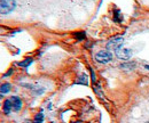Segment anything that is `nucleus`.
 <instances>
[{"mask_svg":"<svg viewBox=\"0 0 149 123\" xmlns=\"http://www.w3.org/2000/svg\"><path fill=\"white\" fill-rule=\"evenodd\" d=\"M135 66H136L135 62H125V63H123L119 67H120L122 70L132 71V70H134V69H135Z\"/></svg>","mask_w":149,"mask_h":123,"instance_id":"6","label":"nucleus"},{"mask_svg":"<svg viewBox=\"0 0 149 123\" xmlns=\"http://www.w3.org/2000/svg\"><path fill=\"white\" fill-rule=\"evenodd\" d=\"M10 91V85L9 83H3L0 86V93H8Z\"/></svg>","mask_w":149,"mask_h":123,"instance_id":"12","label":"nucleus"},{"mask_svg":"<svg viewBox=\"0 0 149 123\" xmlns=\"http://www.w3.org/2000/svg\"><path fill=\"white\" fill-rule=\"evenodd\" d=\"M10 102H12V105H13V109L15 111V112H19V109L22 108V106H23V103H22V99L17 97V96H13L12 98H10Z\"/></svg>","mask_w":149,"mask_h":123,"instance_id":"5","label":"nucleus"},{"mask_svg":"<svg viewBox=\"0 0 149 123\" xmlns=\"http://www.w3.org/2000/svg\"><path fill=\"white\" fill-rule=\"evenodd\" d=\"M112 59V54L109 50H101L95 55V60L101 64H107Z\"/></svg>","mask_w":149,"mask_h":123,"instance_id":"3","label":"nucleus"},{"mask_svg":"<svg viewBox=\"0 0 149 123\" xmlns=\"http://www.w3.org/2000/svg\"><path fill=\"white\" fill-rule=\"evenodd\" d=\"M42 121H44V114L42 113H37L36 116H35L33 123H42Z\"/></svg>","mask_w":149,"mask_h":123,"instance_id":"13","label":"nucleus"},{"mask_svg":"<svg viewBox=\"0 0 149 123\" xmlns=\"http://www.w3.org/2000/svg\"><path fill=\"white\" fill-rule=\"evenodd\" d=\"M33 62V58H31V57H28V58H25L24 60H22V62H19V66H22V67H28L31 63Z\"/></svg>","mask_w":149,"mask_h":123,"instance_id":"10","label":"nucleus"},{"mask_svg":"<svg viewBox=\"0 0 149 123\" xmlns=\"http://www.w3.org/2000/svg\"><path fill=\"white\" fill-rule=\"evenodd\" d=\"M124 43V39L122 36H116V38H112L108 41L107 43V49L108 50H115L117 52L118 49H120V47L123 46Z\"/></svg>","mask_w":149,"mask_h":123,"instance_id":"2","label":"nucleus"},{"mask_svg":"<svg viewBox=\"0 0 149 123\" xmlns=\"http://www.w3.org/2000/svg\"><path fill=\"white\" fill-rule=\"evenodd\" d=\"M113 21L116 23H122L123 22V15H122L119 9H115V12H113Z\"/></svg>","mask_w":149,"mask_h":123,"instance_id":"8","label":"nucleus"},{"mask_svg":"<svg viewBox=\"0 0 149 123\" xmlns=\"http://www.w3.org/2000/svg\"><path fill=\"white\" fill-rule=\"evenodd\" d=\"M77 83L87 86V85H88V76H87V75H85V74H83V75L77 80Z\"/></svg>","mask_w":149,"mask_h":123,"instance_id":"11","label":"nucleus"},{"mask_svg":"<svg viewBox=\"0 0 149 123\" xmlns=\"http://www.w3.org/2000/svg\"><path fill=\"white\" fill-rule=\"evenodd\" d=\"M145 69L147 71H149V65H145Z\"/></svg>","mask_w":149,"mask_h":123,"instance_id":"16","label":"nucleus"},{"mask_svg":"<svg viewBox=\"0 0 149 123\" xmlns=\"http://www.w3.org/2000/svg\"><path fill=\"white\" fill-rule=\"evenodd\" d=\"M12 73H13V69H10V70L8 71V72H7V73H6V74H5V76H8V75H10V74H12Z\"/></svg>","mask_w":149,"mask_h":123,"instance_id":"15","label":"nucleus"},{"mask_svg":"<svg viewBox=\"0 0 149 123\" xmlns=\"http://www.w3.org/2000/svg\"><path fill=\"white\" fill-rule=\"evenodd\" d=\"M74 39H76L77 41H83V40L86 38V33H85L84 31H80V32H74Z\"/></svg>","mask_w":149,"mask_h":123,"instance_id":"9","label":"nucleus"},{"mask_svg":"<svg viewBox=\"0 0 149 123\" xmlns=\"http://www.w3.org/2000/svg\"><path fill=\"white\" fill-rule=\"evenodd\" d=\"M116 56L120 60H127L132 57V50L127 49V48H120L116 52Z\"/></svg>","mask_w":149,"mask_h":123,"instance_id":"4","label":"nucleus"},{"mask_svg":"<svg viewBox=\"0 0 149 123\" xmlns=\"http://www.w3.org/2000/svg\"><path fill=\"white\" fill-rule=\"evenodd\" d=\"M90 72H91V78H92V82H95L96 81V76H95V73H94V71L90 67Z\"/></svg>","mask_w":149,"mask_h":123,"instance_id":"14","label":"nucleus"},{"mask_svg":"<svg viewBox=\"0 0 149 123\" xmlns=\"http://www.w3.org/2000/svg\"><path fill=\"white\" fill-rule=\"evenodd\" d=\"M2 108H3V113H5V114H9V113H10V111H12V108H13L10 99H7V100L3 102V107H2Z\"/></svg>","mask_w":149,"mask_h":123,"instance_id":"7","label":"nucleus"},{"mask_svg":"<svg viewBox=\"0 0 149 123\" xmlns=\"http://www.w3.org/2000/svg\"><path fill=\"white\" fill-rule=\"evenodd\" d=\"M16 7L15 0H0V14H9Z\"/></svg>","mask_w":149,"mask_h":123,"instance_id":"1","label":"nucleus"},{"mask_svg":"<svg viewBox=\"0 0 149 123\" xmlns=\"http://www.w3.org/2000/svg\"><path fill=\"white\" fill-rule=\"evenodd\" d=\"M1 98H2V96H1V95H0V99H1Z\"/></svg>","mask_w":149,"mask_h":123,"instance_id":"17","label":"nucleus"},{"mask_svg":"<svg viewBox=\"0 0 149 123\" xmlns=\"http://www.w3.org/2000/svg\"><path fill=\"white\" fill-rule=\"evenodd\" d=\"M146 123H149V122H146Z\"/></svg>","mask_w":149,"mask_h":123,"instance_id":"18","label":"nucleus"}]
</instances>
